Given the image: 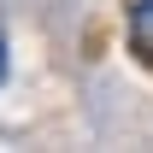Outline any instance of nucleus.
I'll list each match as a JSON object with an SVG mask.
<instances>
[{
	"label": "nucleus",
	"instance_id": "1",
	"mask_svg": "<svg viewBox=\"0 0 153 153\" xmlns=\"http://www.w3.org/2000/svg\"><path fill=\"white\" fill-rule=\"evenodd\" d=\"M130 47L153 65V0H130Z\"/></svg>",
	"mask_w": 153,
	"mask_h": 153
},
{
	"label": "nucleus",
	"instance_id": "2",
	"mask_svg": "<svg viewBox=\"0 0 153 153\" xmlns=\"http://www.w3.org/2000/svg\"><path fill=\"white\" fill-rule=\"evenodd\" d=\"M6 65H12V47H6V30H0V82H6Z\"/></svg>",
	"mask_w": 153,
	"mask_h": 153
}]
</instances>
